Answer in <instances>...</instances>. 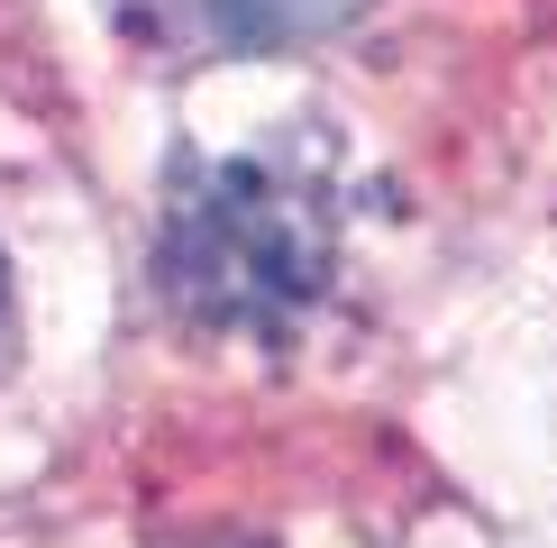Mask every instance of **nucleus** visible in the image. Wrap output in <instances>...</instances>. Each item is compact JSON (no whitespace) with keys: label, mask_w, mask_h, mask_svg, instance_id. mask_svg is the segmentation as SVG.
I'll return each instance as SVG.
<instances>
[{"label":"nucleus","mask_w":557,"mask_h":548,"mask_svg":"<svg viewBox=\"0 0 557 548\" xmlns=\"http://www.w3.org/2000/svg\"><path fill=\"white\" fill-rule=\"evenodd\" d=\"M330 265H338V220H330V192L311 174L265 165V155L174 174L156 284L174 292L183 320L284 338L330 292Z\"/></svg>","instance_id":"f257e3e1"},{"label":"nucleus","mask_w":557,"mask_h":548,"mask_svg":"<svg viewBox=\"0 0 557 548\" xmlns=\"http://www.w3.org/2000/svg\"><path fill=\"white\" fill-rule=\"evenodd\" d=\"M137 37L156 46H301V37H330L338 18H357L366 0H110Z\"/></svg>","instance_id":"f03ea898"},{"label":"nucleus","mask_w":557,"mask_h":548,"mask_svg":"<svg viewBox=\"0 0 557 548\" xmlns=\"http://www.w3.org/2000/svg\"><path fill=\"white\" fill-rule=\"evenodd\" d=\"M193 548H274V539H247V531H220V539H193Z\"/></svg>","instance_id":"7ed1b4c3"},{"label":"nucleus","mask_w":557,"mask_h":548,"mask_svg":"<svg viewBox=\"0 0 557 548\" xmlns=\"http://www.w3.org/2000/svg\"><path fill=\"white\" fill-rule=\"evenodd\" d=\"M0 292H10V274H0Z\"/></svg>","instance_id":"20e7f679"}]
</instances>
